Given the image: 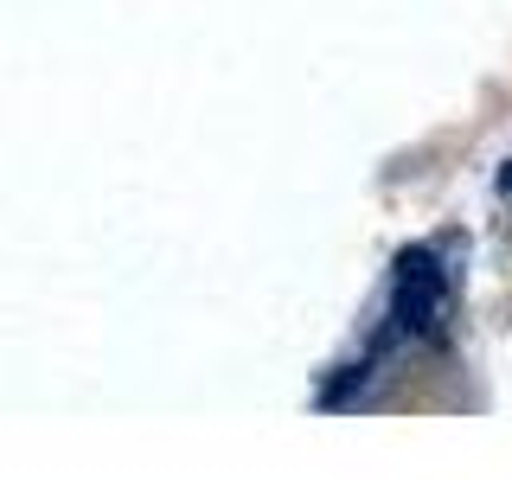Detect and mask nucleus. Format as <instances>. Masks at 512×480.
Returning a JSON list of instances; mask_svg holds the SVG:
<instances>
[{
	"mask_svg": "<svg viewBox=\"0 0 512 480\" xmlns=\"http://www.w3.org/2000/svg\"><path fill=\"white\" fill-rule=\"evenodd\" d=\"M442 314V269L429 263V256H410L404 276H397V301H391V320L397 327H429V320Z\"/></svg>",
	"mask_w": 512,
	"mask_h": 480,
	"instance_id": "f257e3e1",
	"label": "nucleus"
}]
</instances>
